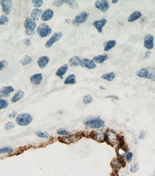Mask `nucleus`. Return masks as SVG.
Here are the masks:
<instances>
[{
    "label": "nucleus",
    "instance_id": "1",
    "mask_svg": "<svg viewBox=\"0 0 155 176\" xmlns=\"http://www.w3.org/2000/svg\"><path fill=\"white\" fill-rule=\"evenodd\" d=\"M136 74L141 78L148 79L152 82H155V68L154 67H147L142 68L136 72Z\"/></svg>",
    "mask_w": 155,
    "mask_h": 176
},
{
    "label": "nucleus",
    "instance_id": "2",
    "mask_svg": "<svg viewBox=\"0 0 155 176\" xmlns=\"http://www.w3.org/2000/svg\"><path fill=\"white\" fill-rule=\"evenodd\" d=\"M105 141L111 147H114L116 144H119V136L113 130L108 129L105 133Z\"/></svg>",
    "mask_w": 155,
    "mask_h": 176
},
{
    "label": "nucleus",
    "instance_id": "3",
    "mask_svg": "<svg viewBox=\"0 0 155 176\" xmlns=\"http://www.w3.org/2000/svg\"><path fill=\"white\" fill-rule=\"evenodd\" d=\"M32 121V117L30 114L23 113L19 114L16 117V123L19 126H25L30 124Z\"/></svg>",
    "mask_w": 155,
    "mask_h": 176
},
{
    "label": "nucleus",
    "instance_id": "4",
    "mask_svg": "<svg viewBox=\"0 0 155 176\" xmlns=\"http://www.w3.org/2000/svg\"><path fill=\"white\" fill-rule=\"evenodd\" d=\"M25 28V34L28 35H32L35 33V30L36 28L37 24L31 18H27L24 22Z\"/></svg>",
    "mask_w": 155,
    "mask_h": 176
},
{
    "label": "nucleus",
    "instance_id": "5",
    "mask_svg": "<svg viewBox=\"0 0 155 176\" xmlns=\"http://www.w3.org/2000/svg\"><path fill=\"white\" fill-rule=\"evenodd\" d=\"M85 125L91 128H101L105 126V122L99 118H91L85 122Z\"/></svg>",
    "mask_w": 155,
    "mask_h": 176
},
{
    "label": "nucleus",
    "instance_id": "6",
    "mask_svg": "<svg viewBox=\"0 0 155 176\" xmlns=\"http://www.w3.org/2000/svg\"><path fill=\"white\" fill-rule=\"evenodd\" d=\"M37 32H38V35L41 37V38H45V37L48 36L50 34L52 33V29L46 23H41L39 26L38 27L37 29Z\"/></svg>",
    "mask_w": 155,
    "mask_h": 176
},
{
    "label": "nucleus",
    "instance_id": "7",
    "mask_svg": "<svg viewBox=\"0 0 155 176\" xmlns=\"http://www.w3.org/2000/svg\"><path fill=\"white\" fill-rule=\"evenodd\" d=\"M89 16V12H81V13L78 14V15L75 16V18H74V20H72V24H73L74 25H75V26L81 25V24L84 23V22L87 20Z\"/></svg>",
    "mask_w": 155,
    "mask_h": 176
},
{
    "label": "nucleus",
    "instance_id": "8",
    "mask_svg": "<svg viewBox=\"0 0 155 176\" xmlns=\"http://www.w3.org/2000/svg\"><path fill=\"white\" fill-rule=\"evenodd\" d=\"M154 38L151 34H147L146 36L144 37V46L148 50L153 49L154 47Z\"/></svg>",
    "mask_w": 155,
    "mask_h": 176
},
{
    "label": "nucleus",
    "instance_id": "9",
    "mask_svg": "<svg viewBox=\"0 0 155 176\" xmlns=\"http://www.w3.org/2000/svg\"><path fill=\"white\" fill-rule=\"evenodd\" d=\"M62 34L61 32H57L55 33H54L53 35H52V36L46 42L45 47H46V48H50V47H52V45H53L55 43H56L57 41H58L62 38Z\"/></svg>",
    "mask_w": 155,
    "mask_h": 176
},
{
    "label": "nucleus",
    "instance_id": "10",
    "mask_svg": "<svg viewBox=\"0 0 155 176\" xmlns=\"http://www.w3.org/2000/svg\"><path fill=\"white\" fill-rule=\"evenodd\" d=\"M80 66L84 68L89 69H93L96 68V64L93 60L89 59V58H83L81 60Z\"/></svg>",
    "mask_w": 155,
    "mask_h": 176
},
{
    "label": "nucleus",
    "instance_id": "11",
    "mask_svg": "<svg viewBox=\"0 0 155 176\" xmlns=\"http://www.w3.org/2000/svg\"><path fill=\"white\" fill-rule=\"evenodd\" d=\"M82 137V136L79 137L78 134H75V135H69L67 136V137H62V138H59V140L60 141V142L65 143V144H70V143L75 142L76 141L80 139Z\"/></svg>",
    "mask_w": 155,
    "mask_h": 176
},
{
    "label": "nucleus",
    "instance_id": "12",
    "mask_svg": "<svg viewBox=\"0 0 155 176\" xmlns=\"http://www.w3.org/2000/svg\"><path fill=\"white\" fill-rule=\"evenodd\" d=\"M0 4L2 7V10L6 15L10 13L12 8V1L11 0H1Z\"/></svg>",
    "mask_w": 155,
    "mask_h": 176
},
{
    "label": "nucleus",
    "instance_id": "13",
    "mask_svg": "<svg viewBox=\"0 0 155 176\" xmlns=\"http://www.w3.org/2000/svg\"><path fill=\"white\" fill-rule=\"evenodd\" d=\"M95 7L102 12H106L109 9V3L106 0H99L95 2Z\"/></svg>",
    "mask_w": 155,
    "mask_h": 176
},
{
    "label": "nucleus",
    "instance_id": "14",
    "mask_svg": "<svg viewBox=\"0 0 155 176\" xmlns=\"http://www.w3.org/2000/svg\"><path fill=\"white\" fill-rule=\"evenodd\" d=\"M107 23L106 19H102L100 20H96L93 22V25L95 27L99 33H102L103 28L105 26V25Z\"/></svg>",
    "mask_w": 155,
    "mask_h": 176
},
{
    "label": "nucleus",
    "instance_id": "15",
    "mask_svg": "<svg viewBox=\"0 0 155 176\" xmlns=\"http://www.w3.org/2000/svg\"><path fill=\"white\" fill-rule=\"evenodd\" d=\"M54 15V12L51 9H47L45 10V12L42 13V16H41V19L42 21H48L52 18Z\"/></svg>",
    "mask_w": 155,
    "mask_h": 176
},
{
    "label": "nucleus",
    "instance_id": "16",
    "mask_svg": "<svg viewBox=\"0 0 155 176\" xmlns=\"http://www.w3.org/2000/svg\"><path fill=\"white\" fill-rule=\"evenodd\" d=\"M91 137L99 142L105 141V134H103L101 132H92L91 134Z\"/></svg>",
    "mask_w": 155,
    "mask_h": 176
},
{
    "label": "nucleus",
    "instance_id": "17",
    "mask_svg": "<svg viewBox=\"0 0 155 176\" xmlns=\"http://www.w3.org/2000/svg\"><path fill=\"white\" fill-rule=\"evenodd\" d=\"M142 17V13L140 11H135V12H132L129 17L128 18V22H133L139 20Z\"/></svg>",
    "mask_w": 155,
    "mask_h": 176
},
{
    "label": "nucleus",
    "instance_id": "18",
    "mask_svg": "<svg viewBox=\"0 0 155 176\" xmlns=\"http://www.w3.org/2000/svg\"><path fill=\"white\" fill-rule=\"evenodd\" d=\"M49 61H50L49 57L47 56H41L38 58V64L41 69H43L48 65Z\"/></svg>",
    "mask_w": 155,
    "mask_h": 176
},
{
    "label": "nucleus",
    "instance_id": "19",
    "mask_svg": "<svg viewBox=\"0 0 155 176\" xmlns=\"http://www.w3.org/2000/svg\"><path fill=\"white\" fill-rule=\"evenodd\" d=\"M42 80V74H35L34 75L31 76L30 77V82L31 83L34 84L38 85L41 83Z\"/></svg>",
    "mask_w": 155,
    "mask_h": 176
},
{
    "label": "nucleus",
    "instance_id": "20",
    "mask_svg": "<svg viewBox=\"0 0 155 176\" xmlns=\"http://www.w3.org/2000/svg\"><path fill=\"white\" fill-rule=\"evenodd\" d=\"M116 41L115 40H110V41H107L104 42V43H103L104 51H106V52L109 51L111 49H112V48L116 46Z\"/></svg>",
    "mask_w": 155,
    "mask_h": 176
},
{
    "label": "nucleus",
    "instance_id": "21",
    "mask_svg": "<svg viewBox=\"0 0 155 176\" xmlns=\"http://www.w3.org/2000/svg\"><path fill=\"white\" fill-rule=\"evenodd\" d=\"M68 69V64H64V65H62V67H60L58 70H57L56 75L58 76V77H59L60 78H62L63 76L65 74V73L67 72Z\"/></svg>",
    "mask_w": 155,
    "mask_h": 176
},
{
    "label": "nucleus",
    "instance_id": "22",
    "mask_svg": "<svg viewBox=\"0 0 155 176\" xmlns=\"http://www.w3.org/2000/svg\"><path fill=\"white\" fill-rule=\"evenodd\" d=\"M42 15V10L40 9H34L31 12V19L34 21L38 20L40 16Z\"/></svg>",
    "mask_w": 155,
    "mask_h": 176
},
{
    "label": "nucleus",
    "instance_id": "23",
    "mask_svg": "<svg viewBox=\"0 0 155 176\" xmlns=\"http://www.w3.org/2000/svg\"><path fill=\"white\" fill-rule=\"evenodd\" d=\"M122 160H123V159H122ZM121 161V159H119L118 157L116 159L114 158L113 160H112L111 162V164L112 167H113L114 170H117L118 171V170H119V169L121 167V164H122Z\"/></svg>",
    "mask_w": 155,
    "mask_h": 176
},
{
    "label": "nucleus",
    "instance_id": "24",
    "mask_svg": "<svg viewBox=\"0 0 155 176\" xmlns=\"http://www.w3.org/2000/svg\"><path fill=\"white\" fill-rule=\"evenodd\" d=\"M109 58V56L106 54H103V55H98L96 56L93 57V61H95V63H98V64H102L104 61H106V60Z\"/></svg>",
    "mask_w": 155,
    "mask_h": 176
},
{
    "label": "nucleus",
    "instance_id": "25",
    "mask_svg": "<svg viewBox=\"0 0 155 176\" xmlns=\"http://www.w3.org/2000/svg\"><path fill=\"white\" fill-rule=\"evenodd\" d=\"M81 58L79 56H72L70 58L69 60V65L71 67H77V66L80 65L81 62Z\"/></svg>",
    "mask_w": 155,
    "mask_h": 176
},
{
    "label": "nucleus",
    "instance_id": "26",
    "mask_svg": "<svg viewBox=\"0 0 155 176\" xmlns=\"http://www.w3.org/2000/svg\"><path fill=\"white\" fill-rule=\"evenodd\" d=\"M101 78L103 80H106L109 82H112L115 78H116V74L113 71L109 73H106V74H103L101 75Z\"/></svg>",
    "mask_w": 155,
    "mask_h": 176
},
{
    "label": "nucleus",
    "instance_id": "27",
    "mask_svg": "<svg viewBox=\"0 0 155 176\" xmlns=\"http://www.w3.org/2000/svg\"><path fill=\"white\" fill-rule=\"evenodd\" d=\"M24 95H25V93H24L23 91L18 90L17 92H16V94L12 97V98L11 99V101H12V103L17 102V101H20V100L23 98Z\"/></svg>",
    "mask_w": 155,
    "mask_h": 176
},
{
    "label": "nucleus",
    "instance_id": "28",
    "mask_svg": "<svg viewBox=\"0 0 155 176\" xmlns=\"http://www.w3.org/2000/svg\"><path fill=\"white\" fill-rule=\"evenodd\" d=\"M76 83V77H75V74H72L68 76L65 80L64 81V84H74Z\"/></svg>",
    "mask_w": 155,
    "mask_h": 176
},
{
    "label": "nucleus",
    "instance_id": "29",
    "mask_svg": "<svg viewBox=\"0 0 155 176\" xmlns=\"http://www.w3.org/2000/svg\"><path fill=\"white\" fill-rule=\"evenodd\" d=\"M14 91H15V89H14L12 86H6V87H2V89L0 90V92L4 95H9V94L14 92Z\"/></svg>",
    "mask_w": 155,
    "mask_h": 176
},
{
    "label": "nucleus",
    "instance_id": "30",
    "mask_svg": "<svg viewBox=\"0 0 155 176\" xmlns=\"http://www.w3.org/2000/svg\"><path fill=\"white\" fill-rule=\"evenodd\" d=\"M32 58H31L30 56L26 55L25 57H24L23 58H22V60H21L20 63H21V64H22V65L25 66V65H28V64H30V63L32 62Z\"/></svg>",
    "mask_w": 155,
    "mask_h": 176
},
{
    "label": "nucleus",
    "instance_id": "31",
    "mask_svg": "<svg viewBox=\"0 0 155 176\" xmlns=\"http://www.w3.org/2000/svg\"><path fill=\"white\" fill-rule=\"evenodd\" d=\"M14 152V149L11 147H5L0 148V154H5V153H12Z\"/></svg>",
    "mask_w": 155,
    "mask_h": 176
},
{
    "label": "nucleus",
    "instance_id": "32",
    "mask_svg": "<svg viewBox=\"0 0 155 176\" xmlns=\"http://www.w3.org/2000/svg\"><path fill=\"white\" fill-rule=\"evenodd\" d=\"M93 102V98L91 95H86L83 98V103L85 105H88Z\"/></svg>",
    "mask_w": 155,
    "mask_h": 176
},
{
    "label": "nucleus",
    "instance_id": "33",
    "mask_svg": "<svg viewBox=\"0 0 155 176\" xmlns=\"http://www.w3.org/2000/svg\"><path fill=\"white\" fill-rule=\"evenodd\" d=\"M35 135L38 136L40 138L46 139L49 137V134L48 132H44V131H38L35 133Z\"/></svg>",
    "mask_w": 155,
    "mask_h": 176
},
{
    "label": "nucleus",
    "instance_id": "34",
    "mask_svg": "<svg viewBox=\"0 0 155 176\" xmlns=\"http://www.w3.org/2000/svg\"><path fill=\"white\" fill-rule=\"evenodd\" d=\"M65 3L68 4L72 9H77V8L79 7V5H78L77 2H75V1H69V0L66 1L65 0Z\"/></svg>",
    "mask_w": 155,
    "mask_h": 176
},
{
    "label": "nucleus",
    "instance_id": "35",
    "mask_svg": "<svg viewBox=\"0 0 155 176\" xmlns=\"http://www.w3.org/2000/svg\"><path fill=\"white\" fill-rule=\"evenodd\" d=\"M8 107L7 101L4 99H0V110L5 109Z\"/></svg>",
    "mask_w": 155,
    "mask_h": 176
},
{
    "label": "nucleus",
    "instance_id": "36",
    "mask_svg": "<svg viewBox=\"0 0 155 176\" xmlns=\"http://www.w3.org/2000/svg\"><path fill=\"white\" fill-rule=\"evenodd\" d=\"M139 170V163L134 162L131 165L130 171L131 173H136Z\"/></svg>",
    "mask_w": 155,
    "mask_h": 176
},
{
    "label": "nucleus",
    "instance_id": "37",
    "mask_svg": "<svg viewBox=\"0 0 155 176\" xmlns=\"http://www.w3.org/2000/svg\"><path fill=\"white\" fill-rule=\"evenodd\" d=\"M8 21H9V18H7V15H3L0 17V25H5V24L7 23Z\"/></svg>",
    "mask_w": 155,
    "mask_h": 176
},
{
    "label": "nucleus",
    "instance_id": "38",
    "mask_svg": "<svg viewBox=\"0 0 155 176\" xmlns=\"http://www.w3.org/2000/svg\"><path fill=\"white\" fill-rule=\"evenodd\" d=\"M32 2L35 7H40L43 5V1L42 0H32Z\"/></svg>",
    "mask_w": 155,
    "mask_h": 176
},
{
    "label": "nucleus",
    "instance_id": "39",
    "mask_svg": "<svg viewBox=\"0 0 155 176\" xmlns=\"http://www.w3.org/2000/svg\"><path fill=\"white\" fill-rule=\"evenodd\" d=\"M57 134L60 136H66L69 134V131L66 129L60 128V129H58V131H57Z\"/></svg>",
    "mask_w": 155,
    "mask_h": 176
},
{
    "label": "nucleus",
    "instance_id": "40",
    "mask_svg": "<svg viewBox=\"0 0 155 176\" xmlns=\"http://www.w3.org/2000/svg\"><path fill=\"white\" fill-rule=\"evenodd\" d=\"M14 127H15V124H14L13 122H10V121H9V122L7 123V124H5V128L6 130H7V131H8V130L12 129Z\"/></svg>",
    "mask_w": 155,
    "mask_h": 176
},
{
    "label": "nucleus",
    "instance_id": "41",
    "mask_svg": "<svg viewBox=\"0 0 155 176\" xmlns=\"http://www.w3.org/2000/svg\"><path fill=\"white\" fill-rule=\"evenodd\" d=\"M132 158H133V153L131 152H129L126 153V161L127 162H130L132 161Z\"/></svg>",
    "mask_w": 155,
    "mask_h": 176
},
{
    "label": "nucleus",
    "instance_id": "42",
    "mask_svg": "<svg viewBox=\"0 0 155 176\" xmlns=\"http://www.w3.org/2000/svg\"><path fill=\"white\" fill-rule=\"evenodd\" d=\"M65 0H57V1H54L53 5L56 7H60L62 6V4L65 3Z\"/></svg>",
    "mask_w": 155,
    "mask_h": 176
},
{
    "label": "nucleus",
    "instance_id": "43",
    "mask_svg": "<svg viewBox=\"0 0 155 176\" xmlns=\"http://www.w3.org/2000/svg\"><path fill=\"white\" fill-rule=\"evenodd\" d=\"M5 65H6V61L3 60V61H0V71H1V70H2L4 68H5Z\"/></svg>",
    "mask_w": 155,
    "mask_h": 176
},
{
    "label": "nucleus",
    "instance_id": "44",
    "mask_svg": "<svg viewBox=\"0 0 155 176\" xmlns=\"http://www.w3.org/2000/svg\"><path fill=\"white\" fill-rule=\"evenodd\" d=\"M145 138V132L144 131H142L139 135V139H144Z\"/></svg>",
    "mask_w": 155,
    "mask_h": 176
},
{
    "label": "nucleus",
    "instance_id": "45",
    "mask_svg": "<svg viewBox=\"0 0 155 176\" xmlns=\"http://www.w3.org/2000/svg\"><path fill=\"white\" fill-rule=\"evenodd\" d=\"M17 115V112L16 111H14V112H12V113L9 114V116H8V117H9V118H15V117H16Z\"/></svg>",
    "mask_w": 155,
    "mask_h": 176
},
{
    "label": "nucleus",
    "instance_id": "46",
    "mask_svg": "<svg viewBox=\"0 0 155 176\" xmlns=\"http://www.w3.org/2000/svg\"><path fill=\"white\" fill-rule=\"evenodd\" d=\"M152 54V53H151L150 51H147L146 53H145L144 54V58H149V56H150V55Z\"/></svg>",
    "mask_w": 155,
    "mask_h": 176
},
{
    "label": "nucleus",
    "instance_id": "47",
    "mask_svg": "<svg viewBox=\"0 0 155 176\" xmlns=\"http://www.w3.org/2000/svg\"><path fill=\"white\" fill-rule=\"evenodd\" d=\"M146 20H147V18H146V17H144V18H142V20H140V23L141 24L144 23V22H146Z\"/></svg>",
    "mask_w": 155,
    "mask_h": 176
},
{
    "label": "nucleus",
    "instance_id": "48",
    "mask_svg": "<svg viewBox=\"0 0 155 176\" xmlns=\"http://www.w3.org/2000/svg\"><path fill=\"white\" fill-rule=\"evenodd\" d=\"M106 98H114V99H116V100L119 99L117 97L114 96V95H110V96H108V97H106Z\"/></svg>",
    "mask_w": 155,
    "mask_h": 176
},
{
    "label": "nucleus",
    "instance_id": "49",
    "mask_svg": "<svg viewBox=\"0 0 155 176\" xmlns=\"http://www.w3.org/2000/svg\"><path fill=\"white\" fill-rule=\"evenodd\" d=\"M25 43H26V44H27V45H30V43H31V42H30V39L26 40V41H25Z\"/></svg>",
    "mask_w": 155,
    "mask_h": 176
},
{
    "label": "nucleus",
    "instance_id": "50",
    "mask_svg": "<svg viewBox=\"0 0 155 176\" xmlns=\"http://www.w3.org/2000/svg\"><path fill=\"white\" fill-rule=\"evenodd\" d=\"M111 2L113 4H116V3H117V2H118V0H112Z\"/></svg>",
    "mask_w": 155,
    "mask_h": 176
},
{
    "label": "nucleus",
    "instance_id": "51",
    "mask_svg": "<svg viewBox=\"0 0 155 176\" xmlns=\"http://www.w3.org/2000/svg\"><path fill=\"white\" fill-rule=\"evenodd\" d=\"M65 22H66L67 23H69V22H70V20L66 19V20H65Z\"/></svg>",
    "mask_w": 155,
    "mask_h": 176
},
{
    "label": "nucleus",
    "instance_id": "52",
    "mask_svg": "<svg viewBox=\"0 0 155 176\" xmlns=\"http://www.w3.org/2000/svg\"><path fill=\"white\" fill-rule=\"evenodd\" d=\"M100 89L103 90H106V88H105V87H103V86H100Z\"/></svg>",
    "mask_w": 155,
    "mask_h": 176
}]
</instances>
